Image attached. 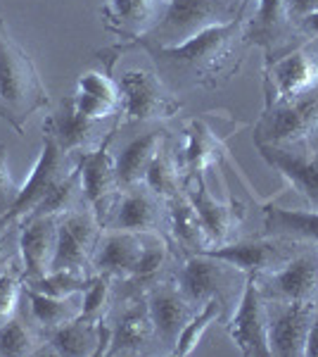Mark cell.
Instances as JSON below:
<instances>
[{"label":"cell","instance_id":"cell-15","mask_svg":"<svg viewBox=\"0 0 318 357\" xmlns=\"http://www.w3.org/2000/svg\"><path fill=\"white\" fill-rule=\"evenodd\" d=\"M302 248H304L302 243L278 238V236H262V238H247V241L235 238L225 245L207 248L205 252L230 262L233 267H238L240 272H245L247 276H262V274L280 269L283 264L287 260H292Z\"/></svg>","mask_w":318,"mask_h":357},{"label":"cell","instance_id":"cell-17","mask_svg":"<svg viewBox=\"0 0 318 357\" xmlns=\"http://www.w3.org/2000/svg\"><path fill=\"white\" fill-rule=\"evenodd\" d=\"M266 165L273 167L278 174L292 186V191L309 205V210H318V148L309 143L302 146H266L254 143Z\"/></svg>","mask_w":318,"mask_h":357},{"label":"cell","instance_id":"cell-9","mask_svg":"<svg viewBox=\"0 0 318 357\" xmlns=\"http://www.w3.org/2000/svg\"><path fill=\"white\" fill-rule=\"evenodd\" d=\"M100 236L102 224L90 205H81L77 210L62 215L57 222V248L53 262H50V272L72 269V272L93 274L90 264H93Z\"/></svg>","mask_w":318,"mask_h":357},{"label":"cell","instance_id":"cell-6","mask_svg":"<svg viewBox=\"0 0 318 357\" xmlns=\"http://www.w3.org/2000/svg\"><path fill=\"white\" fill-rule=\"evenodd\" d=\"M318 134V89L304 96L266 105L254 126V143L266 146H302Z\"/></svg>","mask_w":318,"mask_h":357},{"label":"cell","instance_id":"cell-42","mask_svg":"<svg viewBox=\"0 0 318 357\" xmlns=\"http://www.w3.org/2000/svg\"><path fill=\"white\" fill-rule=\"evenodd\" d=\"M0 119H3V122H8L10 126H13V117H10V112L3 107V102H0Z\"/></svg>","mask_w":318,"mask_h":357},{"label":"cell","instance_id":"cell-40","mask_svg":"<svg viewBox=\"0 0 318 357\" xmlns=\"http://www.w3.org/2000/svg\"><path fill=\"white\" fill-rule=\"evenodd\" d=\"M297 29H299V38H302V43H311L318 48V13L306 17Z\"/></svg>","mask_w":318,"mask_h":357},{"label":"cell","instance_id":"cell-24","mask_svg":"<svg viewBox=\"0 0 318 357\" xmlns=\"http://www.w3.org/2000/svg\"><path fill=\"white\" fill-rule=\"evenodd\" d=\"M143 241H145V234L102 229L93 264H90L93 274H105L114 281H126L141 257Z\"/></svg>","mask_w":318,"mask_h":357},{"label":"cell","instance_id":"cell-31","mask_svg":"<svg viewBox=\"0 0 318 357\" xmlns=\"http://www.w3.org/2000/svg\"><path fill=\"white\" fill-rule=\"evenodd\" d=\"M45 348V333L29 319L24 307L13 319L0 326V357H26L38 355Z\"/></svg>","mask_w":318,"mask_h":357},{"label":"cell","instance_id":"cell-19","mask_svg":"<svg viewBox=\"0 0 318 357\" xmlns=\"http://www.w3.org/2000/svg\"><path fill=\"white\" fill-rule=\"evenodd\" d=\"M186 195L195 210H198L200 222L207 231V238H209V248L225 245L230 241H235V236H238L242 227V220H245V205L240 200L230 198L228 203L216 200L209 193V188H207L205 174L190 178L186 183Z\"/></svg>","mask_w":318,"mask_h":357},{"label":"cell","instance_id":"cell-34","mask_svg":"<svg viewBox=\"0 0 318 357\" xmlns=\"http://www.w3.org/2000/svg\"><path fill=\"white\" fill-rule=\"evenodd\" d=\"M22 298H24V272L19 257H13L0 267V326L19 312Z\"/></svg>","mask_w":318,"mask_h":357},{"label":"cell","instance_id":"cell-20","mask_svg":"<svg viewBox=\"0 0 318 357\" xmlns=\"http://www.w3.org/2000/svg\"><path fill=\"white\" fill-rule=\"evenodd\" d=\"M119 124L121 122H117L114 126H119ZM109 131L102 129V122H97V119L84 117V114L77 110V105H74L72 96L62 98L57 112L48 114L43 122V134L55 138L57 146L69 155L90 153V151H95V148H100L102 141L109 136Z\"/></svg>","mask_w":318,"mask_h":357},{"label":"cell","instance_id":"cell-14","mask_svg":"<svg viewBox=\"0 0 318 357\" xmlns=\"http://www.w3.org/2000/svg\"><path fill=\"white\" fill-rule=\"evenodd\" d=\"M269 303H316L318 301V248L304 245L280 269L254 276Z\"/></svg>","mask_w":318,"mask_h":357},{"label":"cell","instance_id":"cell-33","mask_svg":"<svg viewBox=\"0 0 318 357\" xmlns=\"http://www.w3.org/2000/svg\"><path fill=\"white\" fill-rule=\"evenodd\" d=\"M218 319L225 321L228 319V312H225L223 303L218 301V298H212V301H207L205 305H202L198 312H195L193 319L188 321V326L183 329L181 336H178V343H176V348H173V355H178V357L193 355V350L198 348L202 333H205L214 321H218Z\"/></svg>","mask_w":318,"mask_h":357},{"label":"cell","instance_id":"cell-38","mask_svg":"<svg viewBox=\"0 0 318 357\" xmlns=\"http://www.w3.org/2000/svg\"><path fill=\"white\" fill-rule=\"evenodd\" d=\"M19 224L22 222H8L5 217H0V267L13 260V252H10V245H17V238H19Z\"/></svg>","mask_w":318,"mask_h":357},{"label":"cell","instance_id":"cell-8","mask_svg":"<svg viewBox=\"0 0 318 357\" xmlns=\"http://www.w3.org/2000/svg\"><path fill=\"white\" fill-rule=\"evenodd\" d=\"M74 169H77V158L62 151L55 138L43 134V146H40V155H38L36 165H33L26 181L22 183L19 195H17L13 207H10L3 217L8 222H22L24 217L31 215Z\"/></svg>","mask_w":318,"mask_h":357},{"label":"cell","instance_id":"cell-29","mask_svg":"<svg viewBox=\"0 0 318 357\" xmlns=\"http://www.w3.org/2000/svg\"><path fill=\"white\" fill-rule=\"evenodd\" d=\"M264 236L294 241L318 248V210H292V207H264Z\"/></svg>","mask_w":318,"mask_h":357},{"label":"cell","instance_id":"cell-18","mask_svg":"<svg viewBox=\"0 0 318 357\" xmlns=\"http://www.w3.org/2000/svg\"><path fill=\"white\" fill-rule=\"evenodd\" d=\"M145 301L150 307V317H152L159 350L166 355H173L178 336H181L183 329L188 326V321L195 317L198 307L183 296L173 279H166L154 286V289H150L145 293Z\"/></svg>","mask_w":318,"mask_h":357},{"label":"cell","instance_id":"cell-37","mask_svg":"<svg viewBox=\"0 0 318 357\" xmlns=\"http://www.w3.org/2000/svg\"><path fill=\"white\" fill-rule=\"evenodd\" d=\"M19 183L10 174L8 165V143H0V217L13 207V203L19 195Z\"/></svg>","mask_w":318,"mask_h":357},{"label":"cell","instance_id":"cell-10","mask_svg":"<svg viewBox=\"0 0 318 357\" xmlns=\"http://www.w3.org/2000/svg\"><path fill=\"white\" fill-rule=\"evenodd\" d=\"M318 89V48L302 43L285 55L266 62L264 96L266 105L304 96ZM264 105V107H266Z\"/></svg>","mask_w":318,"mask_h":357},{"label":"cell","instance_id":"cell-22","mask_svg":"<svg viewBox=\"0 0 318 357\" xmlns=\"http://www.w3.org/2000/svg\"><path fill=\"white\" fill-rule=\"evenodd\" d=\"M271 355L306 357L316 303H271Z\"/></svg>","mask_w":318,"mask_h":357},{"label":"cell","instance_id":"cell-21","mask_svg":"<svg viewBox=\"0 0 318 357\" xmlns=\"http://www.w3.org/2000/svg\"><path fill=\"white\" fill-rule=\"evenodd\" d=\"M57 222L60 217L50 215H29L22 220L17 250H19L24 281H36L50 272L57 248Z\"/></svg>","mask_w":318,"mask_h":357},{"label":"cell","instance_id":"cell-41","mask_svg":"<svg viewBox=\"0 0 318 357\" xmlns=\"http://www.w3.org/2000/svg\"><path fill=\"white\" fill-rule=\"evenodd\" d=\"M306 357H318V301L314 307V321H311L309 343H306Z\"/></svg>","mask_w":318,"mask_h":357},{"label":"cell","instance_id":"cell-32","mask_svg":"<svg viewBox=\"0 0 318 357\" xmlns=\"http://www.w3.org/2000/svg\"><path fill=\"white\" fill-rule=\"evenodd\" d=\"M145 183L164 200H171L186 191V176L181 172L178 153L173 151L169 141L159 148V153L150 162L145 172Z\"/></svg>","mask_w":318,"mask_h":357},{"label":"cell","instance_id":"cell-26","mask_svg":"<svg viewBox=\"0 0 318 357\" xmlns=\"http://www.w3.org/2000/svg\"><path fill=\"white\" fill-rule=\"evenodd\" d=\"M166 212H169L166 238L178 250V255H195V252H205L209 248V238H207V231L200 222V215L190 203L186 191L166 200Z\"/></svg>","mask_w":318,"mask_h":357},{"label":"cell","instance_id":"cell-7","mask_svg":"<svg viewBox=\"0 0 318 357\" xmlns=\"http://www.w3.org/2000/svg\"><path fill=\"white\" fill-rule=\"evenodd\" d=\"M107 321L112 326L109 357L161 353L145 296H112Z\"/></svg>","mask_w":318,"mask_h":357},{"label":"cell","instance_id":"cell-5","mask_svg":"<svg viewBox=\"0 0 318 357\" xmlns=\"http://www.w3.org/2000/svg\"><path fill=\"white\" fill-rule=\"evenodd\" d=\"M121 91V114L124 124H148L171 119L183 110V100L150 69H129L117 79Z\"/></svg>","mask_w":318,"mask_h":357},{"label":"cell","instance_id":"cell-36","mask_svg":"<svg viewBox=\"0 0 318 357\" xmlns=\"http://www.w3.org/2000/svg\"><path fill=\"white\" fill-rule=\"evenodd\" d=\"M112 296H114V279H109L105 274H93L90 286L81 293V298H84L81 317L90 321L105 319L109 307H112Z\"/></svg>","mask_w":318,"mask_h":357},{"label":"cell","instance_id":"cell-27","mask_svg":"<svg viewBox=\"0 0 318 357\" xmlns=\"http://www.w3.org/2000/svg\"><path fill=\"white\" fill-rule=\"evenodd\" d=\"M169 141V131L164 129H152L145 134L131 138L121 153L114 158V167H117V178L121 188L133 186V183L145 181V172L152 158L159 153V148Z\"/></svg>","mask_w":318,"mask_h":357},{"label":"cell","instance_id":"cell-39","mask_svg":"<svg viewBox=\"0 0 318 357\" xmlns=\"http://www.w3.org/2000/svg\"><path fill=\"white\" fill-rule=\"evenodd\" d=\"M287 10H290L292 22L299 26L309 15L318 13V0H287Z\"/></svg>","mask_w":318,"mask_h":357},{"label":"cell","instance_id":"cell-3","mask_svg":"<svg viewBox=\"0 0 318 357\" xmlns=\"http://www.w3.org/2000/svg\"><path fill=\"white\" fill-rule=\"evenodd\" d=\"M250 0H169L157 26L136 41L159 48H173L205 33L207 29L228 24L238 17Z\"/></svg>","mask_w":318,"mask_h":357},{"label":"cell","instance_id":"cell-12","mask_svg":"<svg viewBox=\"0 0 318 357\" xmlns=\"http://www.w3.org/2000/svg\"><path fill=\"white\" fill-rule=\"evenodd\" d=\"M102 229L166 236V229H169L166 200L159 198L145 181L121 188L117 203L109 210Z\"/></svg>","mask_w":318,"mask_h":357},{"label":"cell","instance_id":"cell-35","mask_svg":"<svg viewBox=\"0 0 318 357\" xmlns=\"http://www.w3.org/2000/svg\"><path fill=\"white\" fill-rule=\"evenodd\" d=\"M90 279H93V274L60 269V272H48L45 276H40V279L24 281V284L40 293H45V296L67 298V296H79V293H84L90 286Z\"/></svg>","mask_w":318,"mask_h":357},{"label":"cell","instance_id":"cell-23","mask_svg":"<svg viewBox=\"0 0 318 357\" xmlns=\"http://www.w3.org/2000/svg\"><path fill=\"white\" fill-rule=\"evenodd\" d=\"M169 0H107L100 8L102 24L121 41L148 36L164 15Z\"/></svg>","mask_w":318,"mask_h":357},{"label":"cell","instance_id":"cell-11","mask_svg":"<svg viewBox=\"0 0 318 357\" xmlns=\"http://www.w3.org/2000/svg\"><path fill=\"white\" fill-rule=\"evenodd\" d=\"M225 329L245 357H271V303L254 276H247L238 307L225 319Z\"/></svg>","mask_w":318,"mask_h":357},{"label":"cell","instance_id":"cell-4","mask_svg":"<svg viewBox=\"0 0 318 357\" xmlns=\"http://www.w3.org/2000/svg\"><path fill=\"white\" fill-rule=\"evenodd\" d=\"M173 281L198 310L212 298H218L230 317L245 291L247 274L221 257H214L209 252H195L178 262Z\"/></svg>","mask_w":318,"mask_h":357},{"label":"cell","instance_id":"cell-2","mask_svg":"<svg viewBox=\"0 0 318 357\" xmlns=\"http://www.w3.org/2000/svg\"><path fill=\"white\" fill-rule=\"evenodd\" d=\"M0 102L13 117V129L24 136V122L33 112L45 110L48 91L29 53L8 33L0 20Z\"/></svg>","mask_w":318,"mask_h":357},{"label":"cell","instance_id":"cell-16","mask_svg":"<svg viewBox=\"0 0 318 357\" xmlns=\"http://www.w3.org/2000/svg\"><path fill=\"white\" fill-rule=\"evenodd\" d=\"M119 126L109 131V136L102 141L100 148L90 153L74 155L77 158V167L81 172V181H84V193L88 205L93 207L95 217L100 224H105L109 210L114 207L121 191V183L117 178V167H114V155L109 153V143H112L114 134Z\"/></svg>","mask_w":318,"mask_h":357},{"label":"cell","instance_id":"cell-1","mask_svg":"<svg viewBox=\"0 0 318 357\" xmlns=\"http://www.w3.org/2000/svg\"><path fill=\"white\" fill-rule=\"evenodd\" d=\"M252 3V0H250ZM235 17L233 22L221 26L207 29L205 33L190 38V41L173 45V48H159L150 43H117L97 53V60L105 65L107 74H112L114 62L126 50H145L152 57V65L157 77L164 82L173 93H186L193 89H218L240 72L245 62V22L247 10Z\"/></svg>","mask_w":318,"mask_h":357},{"label":"cell","instance_id":"cell-28","mask_svg":"<svg viewBox=\"0 0 318 357\" xmlns=\"http://www.w3.org/2000/svg\"><path fill=\"white\" fill-rule=\"evenodd\" d=\"M97 350H100V321L84 319L81 314L45 333L43 353L62 357H97Z\"/></svg>","mask_w":318,"mask_h":357},{"label":"cell","instance_id":"cell-25","mask_svg":"<svg viewBox=\"0 0 318 357\" xmlns=\"http://www.w3.org/2000/svg\"><path fill=\"white\" fill-rule=\"evenodd\" d=\"M225 155V141L216 136L205 119H190L186 124V146L178 153V162H181V172L186 176V183L193 176L205 174L209 167L221 162Z\"/></svg>","mask_w":318,"mask_h":357},{"label":"cell","instance_id":"cell-30","mask_svg":"<svg viewBox=\"0 0 318 357\" xmlns=\"http://www.w3.org/2000/svg\"><path fill=\"white\" fill-rule=\"evenodd\" d=\"M24 301H26L24 312L43 333L77 319L81 314V305H84L81 293L79 296L55 298V296H45V293L31 289V286H26V284H24Z\"/></svg>","mask_w":318,"mask_h":357},{"label":"cell","instance_id":"cell-13","mask_svg":"<svg viewBox=\"0 0 318 357\" xmlns=\"http://www.w3.org/2000/svg\"><path fill=\"white\" fill-rule=\"evenodd\" d=\"M245 43L264 48L266 62L302 45L299 29L287 10V0H257V8L252 13L247 10Z\"/></svg>","mask_w":318,"mask_h":357}]
</instances>
